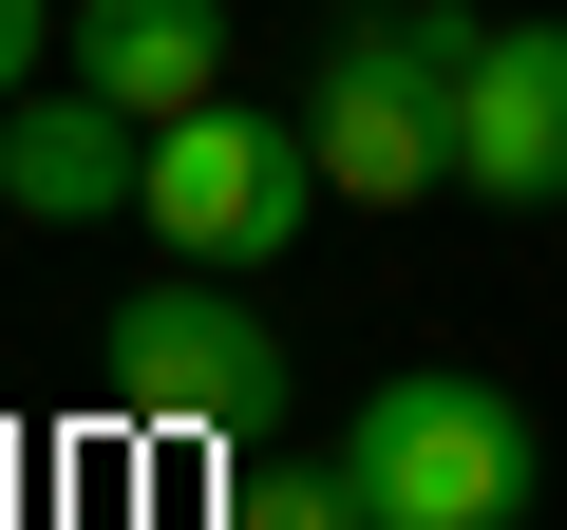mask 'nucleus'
I'll list each match as a JSON object with an SVG mask.
<instances>
[{
  "label": "nucleus",
  "mask_w": 567,
  "mask_h": 530,
  "mask_svg": "<svg viewBox=\"0 0 567 530\" xmlns=\"http://www.w3.org/2000/svg\"><path fill=\"white\" fill-rule=\"evenodd\" d=\"M341 473L379 530H529L548 511V436L492 360H398L360 417H341Z\"/></svg>",
  "instance_id": "f257e3e1"
},
{
  "label": "nucleus",
  "mask_w": 567,
  "mask_h": 530,
  "mask_svg": "<svg viewBox=\"0 0 567 530\" xmlns=\"http://www.w3.org/2000/svg\"><path fill=\"white\" fill-rule=\"evenodd\" d=\"M454 77H473V20H454V0L341 20V39H322V77H303L322 190H341V208H416V190H454Z\"/></svg>",
  "instance_id": "f03ea898"
},
{
  "label": "nucleus",
  "mask_w": 567,
  "mask_h": 530,
  "mask_svg": "<svg viewBox=\"0 0 567 530\" xmlns=\"http://www.w3.org/2000/svg\"><path fill=\"white\" fill-rule=\"evenodd\" d=\"M95 398L152 417V436H265L284 417V323L227 285V265H171L95 323Z\"/></svg>",
  "instance_id": "7ed1b4c3"
},
{
  "label": "nucleus",
  "mask_w": 567,
  "mask_h": 530,
  "mask_svg": "<svg viewBox=\"0 0 567 530\" xmlns=\"http://www.w3.org/2000/svg\"><path fill=\"white\" fill-rule=\"evenodd\" d=\"M303 190H322V133L303 114H246V95H208V114H171L152 133V246L171 265H227V285H246V265H284V246H303Z\"/></svg>",
  "instance_id": "20e7f679"
},
{
  "label": "nucleus",
  "mask_w": 567,
  "mask_h": 530,
  "mask_svg": "<svg viewBox=\"0 0 567 530\" xmlns=\"http://www.w3.org/2000/svg\"><path fill=\"white\" fill-rule=\"evenodd\" d=\"M454 190H473V208H567V20H473Z\"/></svg>",
  "instance_id": "39448f33"
},
{
  "label": "nucleus",
  "mask_w": 567,
  "mask_h": 530,
  "mask_svg": "<svg viewBox=\"0 0 567 530\" xmlns=\"http://www.w3.org/2000/svg\"><path fill=\"white\" fill-rule=\"evenodd\" d=\"M0 190H20L39 227H114L152 190V114H114L95 77H39L20 114H0Z\"/></svg>",
  "instance_id": "423d86ee"
},
{
  "label": "nucleus",
  "mask_w": 567,
  "mask_h": 530,
  "mask_svg": "<svg viewBox=\"0 0 567 530\" xmlns=\"http://www.w3.org/2000/svg\"><path fill=\"white\" fill-rule=\"evenodd\" d=\"M58 77H95L114 114H208L227 95V0H76V20H58Z\"/></svg>",
  "instance_id": "0eeeda50"
},
{
  "label": "nucleus",
  "mask_w": 567,
  "mask_h": 530,
  "mask_svg": "<svg viewBox=\"0 0 567 530\" xmlns=\"http://www.w3.org/2000/svg\"><path fill=\"white\" fill-rule=\"evenodd\" d=\"M227 530H379V511H360L341 455H246L227 473Z\"/></svg>",
  "instance_id": "6e6552de"
},
{
  "label": "nucleus",
  "mask_w": 567,
  "mask_h": 530,
  "mask_svg": "<svg viewBox=\"0 0 567 530\" xmlns=\"http://www.w3.org/2000/svg\"><path fill=\"white\" fill-rule=\"evenodd\" d=\"M58 20H76V0H0V114L39 95V58H58Z\"/></svg>",
  "instance_id": "1a4fd4ad"
},
{
  "label": "nucleus",
  "mask_w": 567,
  "mask_h": 530,
  "mask_svg": "<svg viewBox=\"0 0 567 530\" xmlns=\"http://www.w3.org/2000/svg\"><path fill=\"white\" fill-rule=\"evenodd\" d=\"M322 20H398V0H322Z\"/></svg>",
  "instance_id": "9d476101"
}]
</instances>
